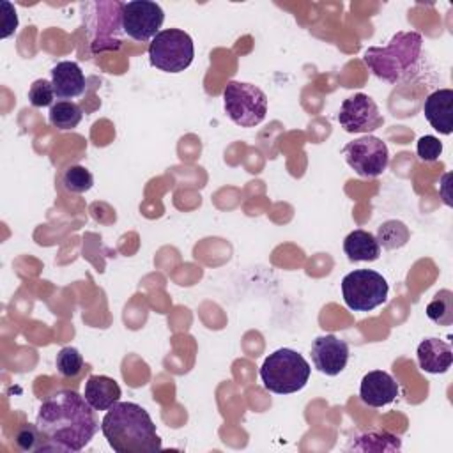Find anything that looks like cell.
<instances>
[{
  "label": "cell",
  "mask_w": 453,
  "mask_h": 453,
  "mask_svg": "<svg viewBox=\"0 0 453 453\" xmlns=\"http://www.w3.org/2000/svg\"><path fill=\"white\" fill-rule=\"evenodd\" d=\"M416 150H418V156L421 161H426V163H432V161H437L441 152H442V143L439 142L437 136L434 134H425L418 140V145H416Z\"/></svg>",
  "instance_id": "cell-27"
},
{
  "label": "cell",
  "mask_w": 453,
  "mask_h": 453,
  "mask_svg": "<svg viewBox=\"0 0 453 453\" xmlns=\"http://www.w3.org/2000/svg\"><path fill=\"white\" fill-rule=\"evenodd\" d=\"M396 396H398V384L388 372L373 370L361 379L359 398L365 405L384 407L391 403Z\"/></svg>",
  "instance_id": "cell-13"
},
{
  "label": "cell",
  "mask_w": 453,
  "mask_h": 453,
  "mask_svg": "<svg viewBox=\"0 0 453 453\" xmlns=\"http://www.w3.org/2000/svg\"><path fill=\"white\" fill-rule=\"evenodd\" d=\"M418 365L428 373H444L453 363L451 345L439 338H426L418 345L416 350Z\"/></svg>",
  "instance_id": "cell-16"
},
{
  "label": "cell",
  "mask_w": 453,
  "mask_h": 453,
  "mask_svg": "<svg viewBox=\"0 0 453 453\" xmlns=\"http://www.w3.org/2000/svg\"><path fill=\"white\" fill-rule=\"evenodd\" d=\"M64 189H67L69 193H85L94 186V177L92 173L81 166V165H71L64 170L62 179H60Z\"/></svg>",
  "instance_id": "cell-23"
},
{
  "label": "cell",
  "mask_w": 453,
  "mask_h": 453,
  "mask_svg": "<svg viewBox=\"0 0 453 453\" xmlns=\"http://www.w3.org/2000/svg\"><path fill=\"white\" fill-rule=\"evenodd\" d=\"M343 251L350 262H373L380 257V246L368 230H352L343 241Z\"/></svg>",
  "instance_id": "cell-18"
},
{
  "label": "cell",
  "mask_w": 453,
  "mask_h": 453,
  "mask_svg": "<svg viewBox=\"0 0 453 453\" xmlns=\"http://www.w3.org/2000/svg\"><path fill=\"white\" fill-rule=\"evenodd\" d=\"M223 104L230 120L241 127L258 126L267 113L265 92L246 81H228L223 90Z\"/></svg>",
  "instance_id": "cell-5"
},
{
  "label": "cell",
  "mask_w": 453,
  "mask_h": 453,
  "mask_svg": "<svg viewBox=\"0 0 453 453\" xmlns=\"http://www.w3.org/2000/svg\"><path fill=\"white\" fill-rule=\"evenodd\" d=\"M35 425L44 437L42 451H80L99 430L96 409L71 389L50 395L39 407Z\"/></svg>",
  "instance_id": "cell-1"
},
{
  "label": "cell",
  "mask_w": 453,
  "mask_h": 453,
  "mask_svg": "<svg viewBox=\"0 0 453 453\" xmlns=\"http://www.w3.org/2000/svg\"><path fill=\"white\" fill-rule=\"evenodd\" d=\"M120 395L122 391L119 382L108 375H90L85 382L83 396L96 411H108L119 402Z\"/></svg>",
  "instance_id": "cell-17"
},
{
  "label": "cell",
  "mask_w": 453,
  "mask_h": 453,
  "mask_svg": "<svg viewBox=\"0 0 453 453\" xmlns=\"http://www.w3.org/2000/svg\"><path fill=\"white\" fill-rule=\"evenodd\" d=\"M51 85L55 97L65 101L78 97L85 90V76L76 62L64 60L51 69Z\"/></svg>",
  "instance_id": "cell-15"
},
{
  "label": "cell",
  "mask_w": 453,
  "mask_h": 453,
  "mask_svg": "<svg viewBox=\"0 0 453 453\" xmlns=\"http://www.w3.org/2000/svg\"><path fill=\"white\" fill-rule=\"evenodd\" d=\"M426 317L439 324L449 326L453 322V294L451 290H441L426 306Z\"/></svg>",
  "instance_id": "cell-22"
},
{
  "label": "cell",
  "mask_w": 453,
  "mask_h": 453,
  "mask_svg": "<svg viewBox=\"0 0 453 453\" xmlns=\"http://www.w3.org/2000/svg\"><path fill=\"white\" fill-rule=\"evenodd\" d=\"M409 237H411V232L407 225L398 219H388L380 223L375 235L379 246H382L384 250H398L407 244Z\"/></svg>",
  "instance_id": "cell-20"
},
{
  "label": "cell",
  "mask_w": 453,
  "mask_h": 453,
  "mask_svg": "<svg viewBox=\"0 0 453 453\" xmlns=\"http://www.w3.org/2000/svg\"><path fill=\"white\" fill-rule=\"evenodd\" d=\"M16 444L23 451H42L44 446V437L37 425H23L18 434H16Z\"/></svg>",
  "instance_id": "cell-26"
},
{
  "label": "cell",
  "mask_w": 453,
  "mask_h": 453,
  "mask_svg": "<svg viewBox=\"0 0 453 453\" xmlns=\"http://www.w3.org/2000/svg\"><path fill=\"white\" fill-rule=\"evenodd\" d=\"M48 119L53 127H57L60 131H69V129H74L81 122L83 111L73 101H57L53 106H50Z\"/></svg>",
  "instance_id": "cell-19"
},
{
  "label": "cell",
  "mask_w": 453,
  "mask_h": 453,
  "mask_svg": "<svg viewBox=\"0 0 453 453\" xmlns=\"http://www.w3.org/2000/svg\"><path fill=\"white\" fill-rule=\"evenodd\" d=\"M423 113L428 124L441 134L453 131V90L439 88L432 92L423 104Z\"/></svg>",
  "instance_id": "cell-14"
},
{
  "label": "cell",
  "mask_w": 453,
  "mask_h": 453,
  "mask_svg": "<svg viewBox=\"0 0 453 453\" xmlns=\"http://www.w3.org/2000/svg\"><path fill=\"white\" fill-rule=\"evenodd\" d=\"M388 292L386 278L372 269H356L342 280L343 301L354 311H372L386 303Z\"/></svg>",
  "instance_id": "cell-7"
},
{
  "label": "cell",
  "mask_w": 453,
  "mask_h": 453,
  "mask_svg": "<svg viewBox=\"0 0 453 453\" xmlns=\"http://www.w3.org/2000/svg\"><path fill=\"white\" fill-rule=\"evenodd\" d=\"M101 432L117 453H154L161 437L149 412L134 402L113 403L101 421Z\"/></svg>",
  "instance_id": "cell-2"
},
{
  "label": "cell",
  "mask_w": 453,
  "mask_h": 453,
  "mask_svg": "<svg viewBox=\"0 0 453 453\" xmlns=\"http://www.w3.org/2000/svg\"><path fill=\"white\" fill-rule=\"evenodd\" d=\"M423 37L418 32H396L386 46H372L363 60L368 69L388 83H398L418 67Z\"/></svg>",
  "instance_id": "cell-3"
},
{
  "label": "cell",
  "mask_w": 453,
  "mask_h": 453,
  "mask_svg": "<svg viewBox=\"0 0 453 453\" xmlns=\"http://www.w3.org/2000/svg\"><path fill=\"white\" fill-rule=\"evenodd\" d=\"M311 361L320 373L334 377L347 366L349 345L334 334H322L313 340Z\"/></svg>",
  "instance_id": "cell-12"
},
{
  "label": "cell",
  "mask_w": 453,
  "mask_h": 453,
  "mask_svg": "<svg viewBox=\"0 0 453 453\" xmlns=\"http://www.w3.org/2000/svg\"><path fill=\"white\" fill-rule=\"evenodd\" d=\"M338 122L347 133H372L384 124V117L377 106V103L359 92L352 97H347L338 113Z\"/></svg>",
  "instance_id": "cell-11"
},
{
  "label": "cell",
  "mask_w": 453,
  "mask_h": 453,
  "mask_svg": "<svg viewBox=\"0 0 453 453\" xmlns=\"http://www.w3.org/2000/svg\"><path fill=\"white\" fill-rule=\"evenodd\" d=\"M308 361L292 349H278L269 354L260 366V379L267 391L290 395L301 391L310 380Z\"/></svg>",
  "instance_id": "cell-4"
},
{
  "label": "cell",
  "mask_w": 453,
  "mask_h": 453,
  "mask_svg": "<svg viewBox=\"0 0 453 453\" xmlns=\"http://www.w3.org/2000/svg\"><path fill=\"white\" fill-rule=\"evenodd\" d=\"M53 99H55V90H53L51 80L39 78L30 85L28 101H30L32 106H35V108L53 106Z\"/></svg>",
  "instance_id": "cell-25"
},
{
  "label": "cell",
  "mask_w": 453,
  "mask_h": 453,
  "mask_svg": "<svg viewBox=\"0 0 453 453\" xmlns=\"http://www.w3.org/2000/svg\"><path fill=\"white\" fill-rule=\"evenodd\" d=\"M193 39L180 28L161 30L149 44L150 64L165 73H180L188 69L193 62Z\"/></svg>",
  "instance_id": "cell-6"
},
{
  "label": "cell",
  "mask_w": 453,
  "mask_h": 453,
  "mask_svg": "<svg viewBox=\"0 0 453 453\" xmlns=\"http://www.w3.org/2000/svg\"><path fill=\"white\" fill-rule=\"evenodd\" d=\"M400 448H402L400 437L389 432L363 434L350 446V449H359V451H398Z\"/></svg>",
  "instance_id": "cell-21"
},
{
  "label": "cell",
  "mask_w": 453,
  "mask_h": 453,
  "mask_svg": "<svg viewBox=\"0 0 453 453\" xmlns=\"http://www.w3.org/2000/svg\"><path fill=\"white\" fill-rule=\"evenodd\" d=\"M347 165L361 177H379L389 163L386 142L377 136H361L343 147Z\"/></svg>",
  "instance_id": "cell-8"
},
{
  "label": "cell",
  "mask_w": 453,
  "mask_h": 453,
  "mask_svg": "<svg viewBox=\"0 0 453 453\" xmlns=\"http://www.w3.org/2000/svg\"><path fill=\"white\" fill-rule=\"evenodd\" d=\"M165 21V12L159 4L150 0L124 2L122 7V28L124 34L134 41H149L159 34Z\"/></svg>",
  "instance_id": "cell-9"
},
{
  "label": "cell",
  "mask_w": 453,
  "mask_h": 453,
  "mask_svg": "<svg viewBox=\"0 0 453 453\" xmlns=\"http://www.w3.org/2000/svg\"><path fill=\"white\" fill-rule=\"evenodd\" d=\"M97 9L94 21L90 23L94 53L104 50H117L122 44V7L124 2H96Z\"/></svg>",
  "instance_id": "cell-10"
},
{
  "label": "cell",
  "mask_w": 453,
  "mask_h": 453,
  "mask_svg": "<svg viewBox=\"0 0 453 453\" xmlns=\"http://www.w3.org/2000/svg\"><path fill=\"white\" fill-rule=\"evenodd\" d=\"M57 372L62 377H76L83 370V357L74 347H62L55 359Z\"/></svg>",
  "instance_id": "cell-24"
},
{
  "label": "cell",
  "mask_w": 453,
  "mask_h": 453,
  "mask_svg": "<svg viewBox=\"0 0 453 453\" xmlns=\"http://www.w3.org/2000/svg\"><path fill=\"white\" fill-rule=\"evenodd\" d=\"M0 7L4 9V23H2V37H9L12 32H16L18 28V16H16V9L9 4V2H0Z\"/></svg>",
  "instance_id": "cell-28"
}]
</instances>
